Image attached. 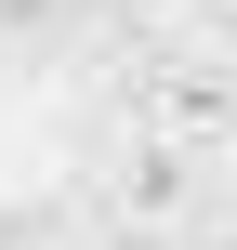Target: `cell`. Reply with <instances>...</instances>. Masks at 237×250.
<instances>
[{"label":"cell","mask_w":237,"mask_h":250,"mask_svg":"<svg viewBox=\"0 0 237 250\" xmlns=\"http://www.w3.org/2000/svg\"><path fill=\"white\" fill-rule=\"evenodd\" d=\"M132 132L185 145V158H237V66H158L132 92Z\"/></svg>","instance_id":"6da1fadb"},{"label":"cell","mask_w":237,"mask_h":250,"mask_svg":"<svg viewBox=\"0 0 237 250\" xmlns=\"http://www.w3.org/2000/svg\"><path fill=\"white\" fill-rule=\"evenodd\" d=\"M185 13H237V0H185Z\"/></svg>","instance_id":"7a4b0ae2"}]
</instances>
